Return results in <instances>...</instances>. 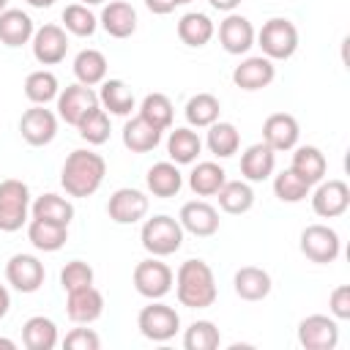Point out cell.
Returning a JSON list of instances; mask_svg holds the SVG:
<instances>
[{
  "label": "cell",
  "mask_w": 350,
  "mask_h": 350,
  "mask_svg": "<svg viewBox=\"0 0 350 350\" xmlns=\"http://www.w3.org/2000/svg\"><path fill=\"white\" fill-rule=\"evenodd\" d=\"M104 175H107L104 156L79 148L66 156L63 170H60V183L68 197H90L104 183Z\"/></svg>",
  "instance_id": "cell-1"
},
{
  "label": "cell",
  "mask_w": 350,
  "mask_h": 350,
  "mask_svg": "<svg viewBox=\"0 0 350 350\" xmlns=\"http://www.w3.org/2000/svg\"><path fill=\"white\" fill-rule=\"evenodd\" d=\"M175 295L180 306L205 309L216 301V279L205 260H186L175 273Z\"/></svg>",
  "instance_id": "cell-2"
},
{
  "label": "cell",
  "mask_w": 350,
  "mask_h": 350,
  "mask_svg": "<svg viewBox=\"0 0 350 350\" xmlns=\"http://www.w3.org/2000/svg\"><path fill=\"white\" fill-rule=\"evenodd\" d=\"M139 241H142V249L153 257H167V254H175L183 243V227L178 219L167 216V213H159L153 219H148L139 230Z\"/></svg>",
  "instance_id": "cell-3"
},
{
  "label": "cell",
  "mask_w": 350,
  "mask_h": 350,
  "mask_svg": "<svg viewBox=\"0 0 350 350\" xmlns=\"http://www.w3.org/2000/svg\"><path fill=\"white\" fill-rule=\"evenodd\" d=\"M30 213V189L25 180L5 178L0 180V230L16 232Z\"/></svg>",
  "instance_id": "cell-4"
},
{
  "label": "cell",
  "mask_w": 350,
  "mask_h": 350,
  "mask_svg": "<svg viewBox=\"0 0 350 350\" xmlns=\"http://www.w3.org/2000/svg\"><path fill=\"white\" fill-rule=\"evenodd\" d=\"M254 38H257L262 55L271 57V60H287L298 49V27L284 16L268 19Z\"/></svg>",
  "instance_id": "cell-5"
},
{
  "label": "cell",
  "mask_w": 350,
  "mask_h": 350,
  "mask_svg": "<svg viewBox=\"0 0 350 350\" xmlns=\"http://www.w3.org/2000/svg\"><path fill=\"white\" fill-rule=\"evenodd\" d=\"M137 328H139V334H142L145 339H150V342H167V339H172V336L178 334V328H180V314H178L172 306H167V304H161V301L156 298V301H150L148 306L139 309V314H137Z\"/></svg>",
  "instance_id": "cell-6"
},
{
  "label": "cell",
  "mask_w": 350,
  "mask_h": 350,
  "mask_svg": "<svg viewBox=\"0 0 350 350\" xmlns=\"http://www.w3.org/2000/svg\"><path fill=\"white\" fill-rule=\"evenodd\" d=\"M342 241L334 227L328 224H309L301 232V254L317 265H328L339 257Z\"/></svg>",
  "instance_id": "cell-7"
},
{
  "label": "cell",
  "mask_w": 350,
  "mask_h": 350,
  "mask_svg": "<svg viewBox=\"0 0 350 350\" xmlns=\"http://www.w3.org/2000/svg\"><path fill=\"white\" fill-rule=\"evenodd\" d=\"M172 282H175V273L167 262H161L159 257H150V260H142L137 262L134 268V287L139 295L156 301V298H164L170 290H172Z\"/></svg>",
  "instance_id": "cell-8"
},
{
  "label": "cell",
  "mask_w": 350,
  "mask_h": 350,
  "mask_svg": "<svg viewBox=\"0 0 350 350\" xmlns=\"http://www.w3.org/2000/svg\"><path fill=\"white\" fill-rule=\"evenodd\" d=\"M19 134L33 148L49 145L57 134V115L52 109H46V104H33L19 118Z\"/></svg>",
  "instance_id": "cell-9"
},
{
  "label": "cell",
  "mask_w": 350,
  "mask_h": 350,
  "mask_svg": "<svg viewBox=\"0 0 350 350\" xmlns=\"http://www.w3.org/2000/svg\"><path fill=\"white\" fill-rule=\"evenodd\" d=\"M339 342V325L328 314H309L298 323V345L306 350H334Z\"/></svg>",
  "instance_id": "cell-10"
},
{
  "label": "cell",
  "mask_w": 350,
  "mask_h": 350,
  "mask_svg": "<svg viewBox=\"0 0 350 350\" xmlns=\"http://www.w3.org/2000/svg\"><path fill=\"white\" fill-rule=\"evenodd\" d=\"M30 46H33V57L41 66H57L68 52V36H66V30L60 25L49 22V25H41L33 33Z\"/></svg>",
  "instance_id": "cell-11"
},
{
  "label": "cell",
  "mask_w": 350,
  "mask_h": 350,
  "mask_svg": "<svg viewBox=\"0 0 350 350\" xmlns=\"http://www.w3.org/2000/svg\"><path fill=\"white\" fill-rule=\"evenodd\" d=\"M93 107H98V93L82 82L68 85L57 93V115H60V120H66L71 126H77Z\"/></svg>",
  "instance_id": "cell-12"
},
{
  "label": "cell",
  "mask_w": 350,
  "mask_h": 350,
  "mask_svg": "<svg viewBox=\"0 0 350 350\" xmlns=\"http://www.w3.org/2000/svg\"><path fill=\"white\" fill-rule=\"evenodd\" d=\"M107 213L115 224H137L148 213V197L139 189H115L107 202Z\"/></svg>",
  "instance_id": "cell-13"
},
{
  "label": "cell",
  "mask_w": 350,
  "mask_h": 350,
  "mask_svg": "<svg viewBox=\"0 0 350 350\" xmlns=\"http://www.w3.org/2000/svg\"><path fill=\"white\" fill-rule=\"evenodd\" d=\"M44 276H46L44 262L33 254H14L5 262V279L19 293H36L44 284Z\"/></svg>",
  "instance_id": "cell-14"
},
{
  "label": "cell",
  "mask_w": 350,
  "mask_h": 350,
  "mask_svg": "<svg viewBox=\"0 0 350 350\" xmlns=\"http://www.w3.org/2000/svg\"><path fill=\"white\" fill-rule=\"evenodd\" d=\"M350 205V189L345 180L331 178V180H320V186L312 194V211L323 219H336L347 211Z\"/></svg>",
  "instance_id": "cell-15"
},
{
  "label": "cell",
  "mask_w": 350,
  "mask_h": 350,
  "mask_svg": "<svg viewBox=\"0 0 350 350\" xmlns=\"http://www.w3.org/2000/svg\"><path fill=\"white\" fill-rule=\"evenodd\" d=\"M254 27L246 16L241 14H227L221 22H219V44L224 52L230 55H243L254 46Z\"/></svg>",
  "instance_id": "cell-16"
},
{
  "label": "cell",
  "mask_w": 350,
  "mask_h": 350,
  "mask_svg": "<svg viewBox=\"0 0 350 350\" xmlns=\"http://www.w3.org/2000/svg\"><path fill=\"white\" fill-rule=\"evenodd\" d=\"M104 312V295L101 290H96L93 284L90 287H79V290H71L68 298H66V314L71 323L77 325H90L101 317Z\"/></svg>",
  "instance_id": "cell-17"
},
{
  "label": "cell",
  "mask_w": 350,
  "mask_h": 350,
  "mask_svg": "<svg viewBox=\"0 0 350 350\" xmlns=\"http://www.w3.org/2000/svg\"><path fill=\"white\" fill-rule=\"evenodd\" d=\"M273 77H276V66H273V60L265 57V55L246 57V60H241V63L235 66V71H232V82H235V88H241V90H262V88H268V85L273 82Z\"/></svg>",
  "instance_id": "cell-18"
},
{
  "label": "cell",
  "mask_w": 350,
  "mask_h": 350,
  "mask_svg": "<svg viewBox=\"0 0 350 350\" xmlns=\"http://www.w3.org/2000/svg\"><path fill=\"white\" fill-rule=\"evenodd\" d=\"M298 137H301L298 120L287 112H273L262 123V142L268 148H273L276 153L279 150H293L298 145Z\"/></svg>",
  "instance_id": "cell-19"
},
{
  "label": "cell",
  "mask_w": 350,
  "mask_h": 350,
  "mask_svg": "<svg viewBox=\"0 0 350 350\" xmlns=\"http://www.w3.org/2000/svg\"><path fill=\"white\" fill-rule=\"evenodd\" d=\"M178 221L186 232H191L197 238H208L219 230V211L205 200H191L180 208Z\"/></svg>",
  "instance_id": "cell-20"
},
{
  "label": "cell",
  "mask_w": 350,
  "mask_h": 350,
  "mask_svg": "<svg viewBox=\"0 0 350 350\" xmlns=\"http://www.w3.org/2000/svg\"><path fill=\"white\" fill-rule=\"evenodd\" d=\"M98 25L107 30V36L112 38H129L134 30H137V11L131 3L126 0H109L104 8H101V16H98Z\"/></svg>",
  "instance_id": "cell-21"
},
{
  "label": "cell",
  "mask_w": 350,
  "mask_h": 350,
  "mask_svg": "<svg viewBox=\"0 0 350 350\" xmlns=\"http://www.w3.org/2000/svg\"><path fill=\"white\" fill-rule=\"evenodd\" d=\"M276 167V150L268 148L265 142H254L241 153V175L249 183H260L273 175Z\"/></svg>",
  "instance_id": "cell-22"
},
{
  "label": "cell",
  "mask_w": 350,
  "mask_h": 350,
  "mask_svg": "<svg viewBox=\"0 0 350 350\" xmlns=\"http://www.w3.org/2000/svg\"><path fill=\"white\" fill-rule=\"evenodd\" d=\"M33 33H36L33 19L22 8H5V11H0V41L5 46L16 49V46L30 44Z\"/></svg>",
  "instance_id": "cell-23"
},
{
  "label": "cell",
  "mask_w": 350,
  "mask_h": 350,
  "mask_svg": "<svg viewBox=\"0 0 350 350\" xmlns=\"http://www.w3.org/2000/svg\"><path fill=\"white\" fill-rule=\"evenodd\" d=\"M232 287H235V295L243 301H262L271 293V273L257 265H243L235 271Z\"/></svg>",
  "instance_id": "cell-24"
},
{
  "label": "cell",
  "mask_w": 350,
  "mask_h": 350,
  "mask_svg": "<svg viewBox=\"0 0 350 350\" xmlns=\"http://www.w3.org/2000/svg\"><path fill=\"white\" fill-rule=\"evenodd\" d=\"M148 191L153 197H175L183 189V175L175 161H156L145 175Z\"/></svg>",
  "instance_id": "cell-25"
},
{
  "label": "cell",
  "mask_w": 350,
  "mask_h": 350,
  "mask_svg": "<svg viewBox=\"0 0 350 350\" xmlns=\"http://www.w3.org/2000/svg\"><path fill=\"white\" fill-rule=\"evenodd\" d=\"M290 170H293L295 175H301L309 186H314V183H320V180L325 178L328 161H325V156H323L320 148H314V145H301V148H295V153H293Z\"/></svg>",
  "instance_id": "cell-26"
},
{
  "label": "cell",
  "mask_w": 350,
  "mask_h": 350,
  "mask_svg": "<svg viewBox=\"0 0 350 350\" xmlns=\"http://www.w3.org/2000/svg\"><path fill=\"white\" fill-rule=\"evenodd\" d=\"M27 241L38 252H57L68 241V227L66 224H55V221H44V219H30Z\"/></svg>",
  "instance_id": "cell-27"
},
{
  "label": "cell",
  "mask_w": 350,
  "mask_h": 350,
  "mask_svg": "<svg viewBox=\"0 0 350 350\" xmlns=\"http://www.w3.org/2000/svg\"><path fill=\"white\" fill-rule=\"evenodd\" d=\"M216 27L211 22L208 14H200V11H189L178 19V38L186 44V46H205L211 38H213Z\"/></svg>",
  "instance_id": "cell-28"
},
{
  "label": "cell",
  "mask_w": 350,
  "mask_h": 350,
  "mask_svg": "<svg viewBox=\"0 0 350 350\" xmlns=\"http://www.w3.org/2000/svg\"><path fill=\"white\" fill-rule=\"evenodd\" d=\"M22 345L27 350H52L57 345V325L44 314L27 317L22 325Z\"/></svg>",
  "instance_id": "cell-29"
},
{
  "label": "cell",
  "mask_w": 350,
  "mask_h": 350,
  "mask_svg": "<svg viewBox=\"0 0 350 350\" xmlns=\"http://www.w3.org/2000/svg\"><path fill=\"white\" fill-rule=\"evenodd\" d=\"M98 104H101V109L126 118L134 109V93L123 79H104L101 90H98Z\"/></svg>",
  "instance_id": "cell-30"
},
{
  "label": "cell",
  "mask_w": 350,
  "mask_h": 350,
  "mask_svg": "<svg viewBox=\"0 0 350 350\" xmlns=\"http://www.w3.org/2000/svg\"><path fill=\"white\" fill-rule=\"evenodd\" d=\"M161 142V131L156 126H150L145 118H131L126 120L123 126V145L131 150V153H148L153 150L156 145Z\"/></svg>",
  "instance_id": "cell-31"
},
{
  "label": "cell",
  "mask_w": 350,
  "mask_h": 350,
  "mask_svg": "<svg viewBox=\"0 0 350 350\" xmlns=\"http://www.w3.org/2000/svg\"><path fill=\"white\" fill-rule=\"evenodd\" d=\"M200 150H202V139H200V134L194 129L180 126V129L170 131L167 153H170V159L175 164H191V161H197Z\"/></svg>",
  "instance_id": "cell-32"
},
{
  "label": "cell",
  "mask_w": 350,
  "mask_h": 350,
  "mask_svg": "<svg viewBox=\"0 0 350 350\" xmlns=\"http://www.w3.org/2000/svg\"><path fill=\"white\" fill-rule=\"evenodd\" d=\"M216 194H219V208L232 216H241L254 205V191L249 180H224V186Z\"/></svg>",
  "instance_id": "cell-33"
},
{
  "label": "cell",
  "mask_w": 350,
  "mask_h": 350,
  "mask_svg": "<svg viewBox=\"0 0 350 350\" xmlns=\"http://www.w3.org/2000/svg\"><path fill=\"white\" fill-rule=\"evenodd\" d=\"M205 145L208 150L216 156V159H230L232 153H238L241 148V134L232 123L227 120H216L208 126V137H205Z\"/></svg>",
  "instance_id": "cell-34"
},
{
  "label": "cell",
  "mask_w": 350,
  "mask_h": 350,
  "mask_svg": "<svg viewBox=\"0 0 350 350\" xmlns=\"http://www.w3.org/2000/svg\"><path fill=\"white\" fill-rule=\"evenodd\" d=\"M227 180V172L216 164V161H200L191 172H189V189L197 197H213Z\"/></svg>",
  "instance_id": "cell-35"
},
{
  "label": "cell",
  "mask_w": 350,
  "mask_h": 350,
  "mask_svg": "<svg viewBox=\"0 0 350 350\" xmlns=\"http://www.w3.org/2000/svg\"><path fill=\"white\" fill-rule=\"evenodd\" d=\"M74 77H77V82H82L88 88L101 85L107 79V57H104V52H98V49H82L74 57Z\"/></svg>",
  "instance_id": "cell-36"
},
{
  "label": "cell",
  "mask_w": 350,
  "mask_h": 350,
  "mask_svg": "<svg viewBox=\"0 0 350 350\" xmlns=\"http://www.w3.org/2000/svg\"><path fill=\"white\" fill-rule=\"evenodd\" d=\"M219 112H221V104L213 93H197L183 107V115H186L189 126H197V129H208L211 123H216Z\"/></svg>",
  "instance_id": "cell-37"
},
{
  "label": "cell",
  "mask_w": 350,
  "mask_h": 350,
  "mask_svg": "<svg viewBox=\"0 0 350 350\" xmlns=\"http://www.w3.org/2000/svg\"><path fill=\"white\" fill-rule=\"evenodd\" d=\"M30 211H33V219H44V221H55V224H71V219H74V205L66 200V197H60V194H41L33 205H30Z\"/></svg>",
  "instance_id": "cell-38"
},
{
  "label": "cell",
  "mask_w": 350,
  "mask_h": 350,
  "mask_svg": "<svg viewBox=\"0 0 350 350\" xmlns=\"http://www.w3.org/2000/svg\"><path fill=\"white\" fill-rule=\"evenodd\" d=\"M57 93H60V85H57V77L52 71L38 68V71H30L25 77V96L33 104H49L52 98H57Z\"/></svg>",
  "instance_id": "cell-39"
},
{
  "label": "cell",
  "mask_w": 350,
  "mask_h": 350,
  "mask_svg": "<svg viewBox=\"0 0 350 350\" xmlns=\"http://www.w3.org/2000/svg\"><path fill=\"white\" fill-rule=\"evenodd\" d=\"M172 115H175V107L164 93H148L142 98V104H139V118H145L159 131L172 126Z\"/></svg>",
  "instance_id": "cell-40"
},
{
  "label": "cell",
  "mask_w": 350,
  "mask_h": 350,
  "mask_svg": "<svg viewBox=\"0 0 350 350\" xmlns=\"http://www.w3.org/2000/svg\"><path fill=\"white\" fill-rule=\"evenodd\" d=\"M96 27H98V19L85 3H71L63 8V30L66 33L85 38V36H93Z\"/></svg>",
  "instance_id": "cell-41"
},
{
  "label": "cell",
  "mask_w": 350,
  "mask_h": 350,
  "mask_svg": "<svg viewBox=\"0 0 350 350\" xmlns=\"http://www.w3.org/2000/svg\"><path fill=\"white\" fill-rule=\"evenodd\" d=\"M77 131H79V137L88 142V145H104L107 139H109V115H107V109H101V104L98 107H93L79 123H77Z\"/></svg>",
  "instance_id": "cell-42"
},
{
  "label": "cell",
  "mask_w": 350,
  "mask_h": 350,
  "mask_svg": "<svg viewBox=\"0 0 350 350\" xmlns=\"http://www.w3.org/2000/svg\"><path fill=\"white\" fill-rule=\"evenodd\" d=\"M219 342H221V334L211 320H194L183 334L186 350H216Z\"/></svg>",
  "instance_id": "cell-43"
},
{
  "label": "cell",
  "mask_w": 350,
  "mask_h": 350,
  "mask_svg": "<svg viewBox=\"0 0 350 350\" xmlns=\"http://www.w3.org/2000/svg\"><path fill=\"white\" fill-rule=\"evenodd\" d=\"M309 183L295 175L293 170H282L276 178H273V194L282 200V202H301L309 197Z\"/></svg>",
  "instance_id": "cell-44"
},
{
  "label": "cell",
  "mask_w": 350,
  "mask_h": 350,
  "mask_svg": "<svg viewBox=\"0 0 350 350\" xmlns=\"http://www.w3.org/2000/svg\"><path fill=\"white\" fill-rule=\"evenodd\" d=\"M90 284H93V268L88 262L71 260V262L63 265V271H60V287L66 293L79 290V287H90Z\"/></svg>",
  "instance_id": "cell-45"
},
{
  "label": "cell",
  "mask_w": 350,
  "mask_h": 350,
  "mask_svg": "<svg viewBox=\"0 0 350 350\" xmlns=\"http://www.w3.org/2000/svg\"><path fill=\"white\" fill-rule=\"evenodd\" d=\"M63 347H68V350H98L101 339L93 328H74V331L66 334Z\"/></svg>",
  "instance_id": "cell-46"
},
{
  "label": "cell",
  "mask_w": 350,
  "mask_h": 350,
  "mask_svg": "<svg viewBox=\"0 0 350 350\" xmlns=\"http://www.w3.org/2000/svg\"><path fill=\"white\" fill-rule=\"evenodd\" d=\"M328 309L334 320H350V287L347 284H339L336 290H331Z\"/></svg>",
  "instance_id": "cell-47"
},
{
  "label": "cell",
  "mask_w": 350,
  "mask_h": 350,
  "mask_svg": "<svg viewBox=\"0 0 350 350\" xmlns=\"http://www.w3.org/2000/svg\"><path fill=\"white\" fill-rule=\"evenodd\" d=\"M145 8H148L150 14H159V16H164V14L175 11V0H145Z\"/></svg>",
  "instance_id": "cell-48"
},
{
  "label": "cell",
  "mask_w": 350,
  "mask_h": 350,
  "mask_svg": "<svg viewBox=\"0 0 350 350\" xmlns=\"http://www.w3.org/2000/svg\"><path fill=\"white\" fill-rule=\"evenodd\" d=\"M211 3V8H216V11H227V14H232L238 5H241V0H208Z\"/></svg>",
  "instance_id": "cell-49"
},
{
  "label": "cell",
  "mask_w": 350,
  "mask_h": 350,
  "mask_svg": "<svg viewBox=\"0 0 350 350\" xmlns=\"http://www.w3.org/2000/svg\"><path fill=\"white\" fill-rule=\"evenodd\" d=\"M8 306H11V295H8V290L0 284V317L8 314Z\"/></svg>",
  "instance_id": "cell-50"
},
{
  "label": "cell",
  "mask_w": 350,
  "mask_h": 350,
  "mask_svg": "<svg viewBox=\"0 0 350 350\" xmlns=\"http://www.w3.org/2000/svg\"><path fill=\"white\" fill-rule=\"evenodd\" d=\"M27 5H33V8H49L55 0H25Z\"/></svg>",
  "instance_id": "cell-51"
},
{
  "label": "cell",
  "mask_w": 350,
  "mask_h": 350,
  "mask_svg": "<svg viewBox=\"0 0 350 350\" xmlns=\"http://www.w3.org/2000/svg\"><path fill=\"white\" fill-rule=\"evenodd\" d=\"M0 347H5V350H14V347H16V345H14V342H11V339H3V336H0Z\"/></svg>",
  "instance_id": "cell-52"
},
{
  "label": "cell",
  "mask_w": 350,
  "mask_h": 350,
  "mask_svg": "<svg viewBox=\"0 0 350 350\" xmlns=\"http://www.w3.org/2000/svg\"><path fill=\"white\" fill-rule=\"evenodd\" d=\"M79 3H85V5H101V3H107V0H79Z\"/></svg>",
  "instance_id": "cell-53"
},
{
  "label": "cell",
  "mask_w": 350,
  "mask_h": 350,
  "mask_svg": "<svg viewBox=\"0 0 350 350\" xmlns=\"http://www.w3.org/2000/svg\"><path fill=\"white\" fill-rule=\"evenodd\" d=\"M5 5H8V0H0V11H5Z\"/></svg>",
  "instance_id": "cell-54"
},
{
  "label": "cell",
  "mask_w": 350,
  "mask_h": 350,
  "mask_svg": "<svg viewBox=\"0 0 350 350\" xmlns=\"http://www.w3.org/2000/svg\"><path fill=\"white\" fill-rule=\"evenodd\" d=\"M186 3H191V0H175V5H186Z\"/></svg>",
  "instance_id": "cell-55"
}]
</instances>
